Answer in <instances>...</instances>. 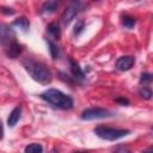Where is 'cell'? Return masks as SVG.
<instances>
[{
    "mask_svg": "<svg viewBox=\"0 0 153 153\" xmlns=\"http://www.w3.org/2000/svg\"><path fill=\"white\" fill-rule=\"evenodd\" d=\"M116 102L122 103V104H128V103H129V102H128V99H126V98H117V99H116Z\"/></svg>",
    "mask_w": 153,
    "mask_h": 153,
    "instance_id": "obj_21",
    "label": "cell"
},
{
    "mask_svg": "<svg viewBox=\"0 0 153 153\" xmlns=\"http://www.w3.org/2000/svg\"><path fill=\"white\" fill-rule=\"evenodd\" d=\"M2 13H5V14H13V13H14V11H13L12 8H6V7H2Z\"/></svg>",
    "mask_w": 153,
    "mask_h": 153,
    "instance_id": "obj_20",
    "label": "cell"
},
{
    "mask_svg": "<svg viewBox=\"0 0 153 153\" xmlns=\"http://www.w3.org/2000/svg\"><path fill=\"white\" fill-rule=\"evenodd\" d=\"M59 6V1L57 0H48L43 4L42 8H41V13L42 14H51L55 12V10Z\"/></svg>",
    "mask_w": 153,
    "mask_h": 153,
    "instance_id": "obj_10",
    "label": "cell"
},
{
    "mask_svg": "<svg viewBox=\"0 0 153 153\" xmlns=\"http://www.w3.org/2000/svg\"><path fill=\"white\" fill-rule=\"evenodd\" d=\"M134 62H135V59L130 55L121 56L120 59H117V61L115 63V67H116V69L124 72V71H129L134 66Z\"/></svg>",
    "mask_w": 153,
    "mask_h": 153,
    "instance_id": "obj_6",
    "label": "cell"
},
{
    "mask_svg": "<svg viewBox=\"0 0 153 153\" xmlns=\"http://www.w3.org/2000/svg\"><path fill=\"white\" fill-rule=\"evenodd\" d=\"M153 81V74L152 73H142L140 76V84H148Z\"/></svg>",
    "mask_w": 153,
    "mask_h": 153,
    "instance_id": "obj_18",
    "label": "cell"
},
{
    "mask_svg": "<svg viewBox=\"0 0 153 153\" xmlns=\"http://www.w3.org/2000/svg\"><path fill=\"white\" fill-rule=\"evenodd\" d=\"M47 31H48L49 35H50L53 38H55V39H59L60 36H61V33H60V27H59V25H57L56 23H50V24H48Z\"/></svg>",
    "mask_w": 153,
    "mask_h": 153,
    "instance_id": "obj_13",
    "label": "cell"
},
{
    "mask_svg": "<svg viewBox=\"0 0 153 153\" xmlns=\"http://www.w3.org/2000/svg\"><path fill=\"white\" fill-rule=\"evenodd\" d=\"M20 51H22V47H20V44H19L16 39L11 41L8 44L5 45V54H6L10 59H16V57H18L19 54H20Z\"/></svg>",
    "mask_w": 153,
    "mask_h": 153,
    "instance_id": "obj_8",
    "label": "cell"
},
{
    "mask_svg": "<svg viewBox=\"0 0 153 153\" xmlns=\"http://www.w3.org/2000/svg\"><path fill=\"white\" fill-rule=\"evenodd\" d=\"M69 63H71V71H72L74 78H75L76 80H79V81H82V80L85 79V74H84V72L81 71V68L79 67V65H78L76 62H74L72 59L69 60Z\"/></svg>",
    "mask_w": 153,
    "mask_h": 153,
    "instance_id": "obj_11",
    "label": "cell"
},
{
    "mask_svg": "<svg viewBox=\"0 0 153 153\" xmlns=\"http://www.w3.org/2000/svg\"><path fill=\"white\" fill-rule=\"evenodd\" d=\"M84 30V22L82 20H79L76 24H75V27H74V35H80L81 31Z\"/></svg>",
    "mask_w": 153,
    "mask_h": 153,
    "instance_id": "obj_19",
    "label": "cell"
},
{
    "mask_svg": "<svg viewBox=\"0 0 153 153\" xmlns=\"http://www.w3.org/2000/svg\"><path fill=\"white\" fill-rule=\"evenodd\" d=\"M0 38H1V43L5 47L6 44H8L11 41L16 39V33L13 31V29H11L8 25L2 24L1 29H0Z\"/></svg>",
    "mask_w": 153,
    "mask_h": 153,
    "instance_id": "obj_7",
    "label": "cell"
},
{
    "mask_svg": "<svg viewBox=\"0 0 153 153\" xmlns=\"http://www.w3.org/2000/svg\"><path fill=\"white\" fill-rule=\"evenodd\" d=\"M136 1H140V0H136Z\"/></svg>",
    "mask_w": 153,
    "mask_h": 153,
    "instance_id": "obj_23",
    "label": "cell"
},
{
    "mask_svg": "<svg viewBox=\"0 0 153 153\" xmlns=\"http://www.w3.org/2000/svg\"><path fill=\"white\" fill-rule=\"evenodd\" d=\"M93 131L98 137H100L103 140H108V141H116L118 139L127 136L130 133L128 129L111 128V127H106V126H98L94 128Z\"/></svg>",
    "mask_w": 153,
    "mask_h": 153,
    "instance_id": "obj_3",
    "label": "cell"
},
{
    "mask_svg": "<svg viewBox=\"0 0 153 153\" xmlns=\"http://www.w3.org/2000/svg\"><path fill=\"white\" fill-rule=\"evenodd\" d=\"M112 116V114L103 108H88L85 109L81 112V118L84 121H91V120H99V118H105V117H110Z\"/></svg>",
    "mask_w": 153,
    "mask_h": 153,
    "instance_id": "obj_4",
    "label": "cell"
},
{
    "mask_svg": "<svg viewBox=\"0 0 153 153\" xmlns=\"http://www.w3.org/2000/svg\"><path fill=\"white\" fill-rule=\"evenodd\" d=\"M23 66H24L25 71L30 74V76L39 84L47 85L53 79L51 72L39 61H36L31 57H25L23 60Z\"/></svg>",
    "mask_w": 153,
    "mask_h": 153,
    "instance_id": "obj_1",
    "label": "cell"
},
{
    "mask_svg": "<svg viewBox=\"0 0 153 153\" xmlns=\"http://www.w3.org/2000/svg\"><path fill=\"white\" fill-rule=\"evenodd\" d=\"M13 25L14 26H18L19 29H22L23 31H27L29 30V27H30V22L25 18V17H19V18H17L14 22H13Z\"/></svg>",
    "mask_w": 153,
    "mask_h": 153,
    "instance_id": "obj_12",
    "label": "cell"
},
{
    "mask_svg": "<svg viewBox=\"0 0 153 153\" xmlns=\"http://www.w3.org/2000/svg\"><path fill=\"white\" fill-rule=\"evenodd\" d=\"M139 93H140V96H141L142 98H145V99H151V98L153 97V91H152L149 87H147V86H142V87L139 90Z\"/></svg>",
    "mask_w": 153,
    "mask_h": 153,
    "instance_id": "obj_16",
    "label": "cell"
},
{
    "mask_svg": "<svg viewBox=\"0 0 153 153\" xmlns=\"http://www.w3.org/2000/svg\"><path fill=\"white\" fill-rule=\"evenodd\" d=\"M80 8H81L80 1H79V0H74V1L65 10V12H63V14H62V23H63L65 26H67V25L76 17V14L79 13Z\"/></svg>",
    "mask_w": 153,
    "mask_h": 153,
    "instance_id": "obj_5",
    "label": "cell"
},
{
    "mask_svg": "<svg viewBox=\"0 0 153 153\" xmlns=\"http://www.w3.org/2000/svg\"><path fill=\"white\" fill-rule=\"evenodd\" d=\"M147 151H153V147H151V148H147Z\"/></svg>",
    "mask_w": 153,
    "mask_h": 153,
    "instance_id": "obj_22",
    "label": "cell"
},
{
    "mask_svg": "<svg viewBox=\"0 0 153 153\" xmlns=\"http://www.w3.org/2000/svg\"><path fill=\"white\" fill-rule=\"evenodd\" d=\"M122 25L124 26V27H127V29H133L134 26H135V24H136V20H135V18H133V17H129V16H124V17H122Z\"/></svg>",
    "mask_w": 153,
    "mask_h": 153,
    "instance_id": "obj_14",
    "label": "cell"
},
{
    "mask_svg": "<svg viewBox=\"0 0 153 153\" xmlns=\"http://www.w3.org/2000/svg\"><path fill=\"white\" fill-rule=\"evenodd\" d=\"M24 151L26 153H41V152H43V147L39 143H30L29 146L25 147Z\"/></svg>",
    "mask_w": 153,
    "mask_h": 153,
    "instance_id": "obj_15",
    "label": "cell"
},
{
    "mask_svg": "<svg viewBox=\"0 0 153 153\" xmlns=\"http://www.w3.org/2000/svg\"><path fill=\"white\" fill-rule=\"evenodd\" d=\"M20 115H22V108H20V106H16V108L11 111V114H10V116H8V118H7V126H8L10 128L14 127V126L17 124V122L19 121Z\"/></svg>",
    "mask_w": 153,
    "mask_h": 153,
    "instance_id": "obj_9",
    "label": "cell"
},
{
    "mask_svg": "<svg viewBox=\"0 0 153 153\" xmlns=\"http://www.w3.org/2000/svg\"><path fill=\"white\" fill-rule=\"evenodd\" d=\"M39 97L43 100H45L47 103H49L50 105L62 109V110H69L73 108V104H74L71 96H68L56 88H48L44 92H42L39 94Z\"/></svg>",
    "mask_w": 153,
    "mask_h": 153,
    "instance_id": "obj_2",
    "label": "cell"
},
{
    "mask_svg": "<svg viewBox=\"0 0 153 153\" xmlns=\"http://www.w3.org/2000/svg\"><path fill=\"white\" fill-rule=\"evenodd\" d=\"M48 45H49V51H50L51 57H53V59H57L59 55H60V51H59L57 45H56L54 42H51V41H48Z\"/></svg>",
    "mask_w": 153,
    "mask_h": 153,
    "instance_id": "obj_17",
    "label": "cell"
}]
</instances>
